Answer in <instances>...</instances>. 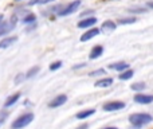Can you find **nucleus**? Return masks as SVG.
Wrapping results in <instances>:
<instances>
[{"label":"nucleus","mask_w":153,"mask_h":129,"mask_svg":"<svg viewBox=\"0 0 153 129\" xmlns=\"http://www.w3.org/2000/svg\"><path fill=\"white\" fill-rule=\"evenodd\" d=\"M129 121L134 128H141L151 124L153 121V117L148 113H134L129 116Z\"/></svg>","instance_id":"nucleus-1"},{"label":"nucleus","mask_w":153,"mask_h":129,"mask_svg":"<svg viewBox=\"0 0 153 129\" xmlns=\"http://www.w3.org/2000/svg\"><path fill=\"white\" fill-rule=\"evenodd\" d=\"M32 120H34V114H32V113L22 114L20 117H18V119L12 122L11 128H12V129H22V128H24V127H27V125L31 124Z\"/></svg>","instance_id":"nucleus-2"},{"label":"nucleus","mask_w":153,"mask_h":129,"mask_svg":"<svg viewBox=\"0 0 153 129\" xmlns=\"http://www.w3.org/2000/svg\"><path fill=\"white\" fill-rule=\"evenodd\" d=\"M81 3H82L81 0H74V1H71L67 7H65L63 10L59 11V16H67V15H70V13L75 12V11L81 7Z\"/></svg>","instance_id":"nucleus-3"},{"label":"nucleus","mask_w":153,"mask_h":129,"mask_svg":"<svg viewBox=\"0 0 153 129\" xmlns=\"http://www.w3.org/2000/svg\"><path fill=\"white\" fill-rule=\"evenodd\" d=\"M15 20H18L16 16H13L10 22H4V20L0 22V37H1V35H5L7 32H10L11 30L15 27V23H16Z\"/></svg>","instance_id":"nucleus-4"},{"label":"nucleus","mask_w":153,"mask_h":129,"mask_svg":"<svg viewBox=\"0 0 153 129\" xmlns=\"http://www.w3.org/2000/svg\"><path fill=\"white\" fill-rule=\"evenodd\" d=\"M125 108V104L121 102V101H111V102H106L105 105L102 106V109L105 112H117L121 110V109Z\"/></svg>","instance_id":"nucleus-5"},{"label":"nucleus","mask_w":153,"mask_h":129,"mask_svg":"<svg viewBox=\"0 0 153 129\" xmlns=\"http://www.w3.org/2000/svg\"><path fill=\"white\" fill-rule=\"evenodd\" d=\"M133 100H134V102H137V104L148 105V104L153 102V95L152 94H136Z\"/></svg>","instance_id":"nucleus-6"},{"label":"nucleus","mask_w":153,"mask_h":129,"mask_svg":"<svg viewBox=\"0 0 153 129\" xmlns=\"http://www.w3.org/2000/svg\"><path fill=\"white\" fill-rule=\"evenodd\" d=\"M66 101H67V95L59 94L48 104V108H59V106H62L63 104H66Z\"/></svg>","instance_id":"nucleus-7"},{"label":"nucleus","mask_w":153,"mask_h":129,"mask_svg":"<svg viewBox=\"0 0 153 129\" xmlns=\"http://www.w3.org/2000/svg\"><path fill=\"white\" fill-rule=\"evenodd\" d=\"M98 34H100V30L95 28V27H93V28L87 30L86 32H83V35L81 37V42H87V40H90L91 38L97 37Z\"/></svg>","instance_id":"nucleus-8"},{"label":"nucleus","mask_w":153,"mask_h":129,"mask_svg":"<svg viewBox=\"0 0 153 129\" xmlns=\"http://www.w3.org/2000/svg\"><path fill=\"white\" fill-rule=\"evenodd\" d=\"M97 18H94V16H90V18H86L83 19V20H81L78 23V27L79 28H89V27H93L95 23H97Z\"/></svg>","instance_id":"nucleus-9"},{"label":"nucleus","mask_w":153,"mask_h":129,"mask_svg":"<svg viewBox=\"0 0 153 129\" xmlns=\"http://www.w3.org/2000/svg\"><path fill=\"white\" fill-rule=\"evenodd\" d=\"M116 23L111 20H106L102 23V26H101V31L103 32H113L114 30H116Z\"/></svg>","instance_id":"nucleus-10"},{"label":"nucleus","mask_w":153,"mask_h":129,"mask_svg":"<svg viewBox=\"0 0 153 129\" xmlns=\"http://www.w3.org/2000/svg\"><path fill=\"white\" fill-rule=\"evenodd\" d=\"M20 93H15V94H12V95H10V97L7 98V101L4 102V108H10V106H12V105H15L16 102L19 101V98H20Z\"/></svg>","instance_id":"nucleus-11"},{"label":"nucleus","mask_w":153,"mask_h":129,"mask_svg":"<svg viewBox=\"0 0 153 129\" xmlns=\"http://www.w3.org/2000/svg\"><path fill=\"white\" fill-rule=\"evenodd\" d=\"M16 40H18V38H16V37H7V38H4L3 40H0V48L10 47V46H12Z\"/></svg>","instance_id":"nucleus-12"},{"label":"nucleus","mask_w":153,"mask_h":129,"mask_svg":"<svg viewBox=\"0 0 153 129\" xmlns=\"http://www.w3.org/2000/svg\"><path fill=\"white\" fill-rule=\"evenodd\" d=\"M102 54H103V47L98 45V46H95V47H93L89 57H90V59H97V58H100Z\"/></svg>","instance_id":"nucleus-13"},{"label":"nucleus","mask_w":153,"mask_h":129,"mask_svg":"<svg viewBox=\"0 0 153 129\" xmlns=\"http://www.w3.org/2000/svg\"><path fill=\"white\" fill-rule=\"evenodd\" d=\"M111 85H113V78H102V79H98L94 84V86L95 87H109Z\"/></svg>","instance_id":"nucleus-14"},{"label":"nucleus","mask_w":153,"mask_h":129,"mask_svg":"<svg viewBox=\"0 0 153 129\" xmlns=\"http://www.w3.org/2000/svg\"><path fill=\"white\" fill-rule=\"evenodd\" d=\"M94 113H95V109H87V110H82V112H79V113H76L75 119L83 120V119H87V117L93 116Z\"/></svg>","instance_id":"nucleus-15"},{"label":"nucleus","mask_w":153,"mask_h":129,"mask_svg":"<svg viewBox=\"0 0 153 129\" xmlns=\"http://www.w3.org/2000/svg\"><path fill=\"white\" fill-rule=\"evenodd\" d=\"M109 69H111V70H117V71H124V70H126V69H129V65L125 63V62H118V63L109 65Z\"/></svg>","instance_id":"nucleus-16"},{"label":"nucleus","mask_w":153,"mask_h":129,"mask_svg":"<svg viewBox=\"0 0 153 129\" xmlns=\"http://www.w3.org/2000/svg\"><path fill=\"white\" fill-rule=\"evenodd\" d=\"M134 75V71L130 70V69H126V70H124L121 74L118 75V78L121 79V81H126V79H130Z\"/></svg>","instance_id":"nucleus-17"},{"label":"nucleus","mask_w":153,"mask_h":129,"mask_svg":"<svg viewBox=\"0 0 153 129\" xmlns=\"http://www.w3.org/2000/svg\"><path fill=\"white\" fill-rule=\"evenodd\" d=\"M35 20H36V16H35L34 13H27V15L23 18L24 24H32V23H35Z\"/></svg>","instance_id":"nucleus-18"},{"label":"nucleus","mask_w":153,"mask_h":129,"mask_svg":"<svg viewBox=\"0 0 153 129\" xmlns=\"http://www.w3.org/2000/svg\"><path fill=\"white\" fill-rule=\"evenodd\" d=\"M39 70H40L39 66H34V67H31L28 71H27V74L24 77H26V78H32L34 75H36V74L39 73Z\"/></svg>","instance_id":"nucleus-19"},{"label":"nucleus","mask_w":153,"mask_h":129,"mask_svg":"<svg viewBox=\"0 0 153 129\" xmlns=\"http://www.w3.org/2000/svg\"><path fill=\"white\" fill-rule=\"evenodd\" d=\"M145 84L144 82H136V84H133L132 86H130V89L134 90V92H141V90L145 89Z\"/></svg>","instance_id":"nucleus-20"},{"label":"nucleus","mask_w":153,"mask_h":129,"mask_svg":"<svg viewBox=\"0 0 153 129\" xmlns=\"http://www.w3.org/2000/svg\"><path fill=\"white\" fill-rule=\"evenodd\" d=\"M132 23H136V18L130 16V18H124V19H120L118 20V24H132Z\"/></svg>","instance_id":"nucleus-21"},{"label":"nucleus","mask_w":153,"mask_h":129,"mask_svg":"<svg viewBox=\"0 0 153 129\" xmlns=\"http://www.w3.org/2000/svg\"><path fill=\"white\" fill-rule=\"evenodd\" d=\"M105 74H106L105 69H98V70L91 71V73H90L89 75H90V77H98V75H105Z\"/></svg>","instance_id":"nucleus-22"},{"label":"nucleus","mask_w":153,"mask_h":129,"mask_svg":"<svg viewBox=\"0 0 153 129\" xmlns=\"http://www.w3.org/2000/svg\"><path fill=\"white\" fill-rule=\"evenodd\" d=\"M54 1V0H31L30 1V5H34V4H48V3Z\"/></svg>","instance_id":"nucleus-23"},{"label":"nucleus","mask_w":153,"mask_h":129,"mask_svg":"<svg viewBox=\"0 0 153 129\" xmlns=\"http://www.w3.org/2000/svg\"><path fill=\"white\" fill-rule=\"evenodd\" d=\"M61 66H62V62H61V61H56V62H54V63H51L50 70H51V71H55V70H58Z\"/></svg>","instance_id":"nucleus-24"},{"label":"nucleus","mask_w":153,"mask_h":129,"mask_svg":"<svg viewBox=\"0 0 153 129\" xmlns=\"http://www.w3.org/2000/svg\"><path fill=\"white\" fill-rule=\"evenodd\" d=\"M7 117H8V113L5 110H1L0 112V124H3V122L7 120Z\"/></svg>","instance_id":"nucleus-25"},{"label":"nucleus","mask_w":153,"mask_h":129,"mask_svg":"<svg viewBox=\"0 0 153 129\" xmlns=\"http://www.w3.org/2000/svg\"><path fill=\"white\" fill-rule=\"evenodd\" d=\"M24 78H26V77H24V74H18V77L15 78V84H20Z\"/></svg>","instance_id":"nucleus-26"},{"label":"nucleus","mask_w":153,"mask_h":129,"mask_svg":"<svg viewBox=\"0 0 153 129\" xmlns=\"http://www.w3.org/2000/svg\"><path fill=\"white\" fill-rule=\"evenodd\" d=\"M89 128V124H83V125H81V127H78L76 129H87Z\"/></svg>","instance_id":"nucleus-27"},{"label":"nucleus","mask_w":153,"mask_h":129,"mask_svg":"<svg viewBox=\"0 0 153 129\" xmlns=\"http://www.w3.org/2000/svg\"><path fill=\"white\" fill-rule=\"evenodd\" d=\"M86 66V63H81V65H76V66H74V70H76V69H79V67H85Z\"/></svg>","instance_id":"nucleus-28"},{"label":"nucleus","mask_w":153,"mask_h":129,"mask_svg":"<svg viewBox=\"0 0 153 129\" xmlns=\"http://www.w3.org/2000/svg\"><path fill=\"white\" fill-rule=\"evenodd\" d=\"M94 11H86V12H83V13H81V16H85V15H89V13H93Z\"/></svg>","instance_id":"nucleus-29"},{"label":"nucleus","mask_w":153,"mask_h":129,"mask_svg":"<svg viewBox=\"0 0 153 129\" xmlns=\"http://www.w3.org/2000/svg\"><path fill=\"white\" fill-rule=\"evenodd\" d=\"M148 7H149V8H153V1H149V3H148Z\"/></svg>","instance_id":"nucleus-30"},{"label":"nucleus","mask_w":153,"mask_h":129,"mask_svg":"<svg viewBox=\"0 0 153 129\" xmlns=\"http://www.w3.org/2000/svg\"><path fill=\"white\" fill-rule=\"evenodd\" d=\"M103 129H118V128H116V127H109V128H103Z\"/></svg>","instance_id":"nucleus-31"},{"label":"nucleus","mask_w":153,"mask_h":129,"mask_svg":"<svg viewBox=\"0 0 153 129\" xmlns=\"http://www.w3.org/2000/svg\"><path fill=\"white\" fill-rule=\"evenodd\" d=\"M3 20V15H1V13H0V22H1Z\"/></svg>","instance_id":"nucleus-32"},{"label":"nucleus","mask_w":153,"mask_h":129,"mask_svg":"<svg viewBox=\"0 0 153 129\" xmlns=\"http://www.w3.org/2000/svg\"><path fill=\"white\" fill-rule=\"evenodd\" d=\"M16 1H20V0H16Z\"/></svg>","instance_id":"nucleus-33"}]
</instances>
